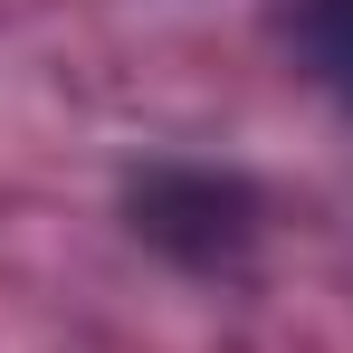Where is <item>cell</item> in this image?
I'll return each instance as SVG.
<instances>
[{
	"mask_svg": "<svg viewBox=\"0 0 353 353\" xmlns=\"http://www.w3.org/2000/svg\"><path fill=\"white\" fill-rule=\"evenodd\" d=\"M134 230L172 258H230L248 239V191L220 172H191V163H163L134 181Z\"/></svg>",
	"mask_w": 353,
	"mask_h": 353,
	"instance_id": "6da1fadb",
	"label": "cell"
},
{
	"mask_svg": "<svg viewBox=\"0 0 353 353\" xmlns=\"http://www.w3.org/2000/svg\"><path fill=\"white\" fill-rule=\"evenodd\" d=\"M287 39H296V67L353 115V0H287Z\"/></svg>",
	"mask_w": 353,
	"mask_h": 353,
	"instance_id": "7a4b0ae2",
	"label": "cell"
}]
</instances>
